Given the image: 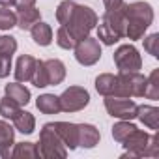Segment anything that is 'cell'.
Masks as SVG:
<instances>
[{
	"label": "cell",
	"instance_id": "1",
	"mask_svg": "<svg viewBox=\"0 0 159 159\" xmlns=\"http://www.w3.org/2000/svg\"><path fill=\"white\" fill-rule=\"evenodd\" d=\"M124 15H125V38L140 39L148 26L153 21V10L148 2H124Z\"/></svg>",
	"mask_w": 159,
	"mask_h": 159
},
{
	"label": "cell",
	"instance_id": "2",
	"mask_svg": "<svg viewBox=\"0 0 159 159\" xmlns=\"http://www.w3.org/2000/svg\"><path fill=\"white\" fill-rule=\"evenodd\" d=\"M125 38V15H124V4L114 10H107L101 17V25L98 26V39L105 45H114Z\"/></svg>",
	"mask_w": 159,
	"mask_h": 159
},
{
	"label": "cell",
	"instance_id": "3",
	"mask_svg": "<svg viewBox=\"0 0 159 159\" xmlns=\"http://www.w3.org/2000/svg\"><path fill=\"white\" fill-rule=\"evenodd\" d=\"M96 25H98V15H96V11L92 8L75 4L69 17H67V21L62 26H66L77 41H81V39L88 38V34L92 32V28Z\"/></svg>",
	"mask_w": 159,
	"mask_h": 159
},
{
	"label": "cell",
	"instance_id": "4",
	"mask_svg": "<svg viewBox=\"0 0 159 159\" xmlns=\"http://www.w3.org/2000/svg\"><path fill=\"white\" fill-rule=\"evenodd\" d=\"M39 155L43 157H66L67 155V148L64 144V140L60 139V135L56 133V129L52 127V124H45L41 133H39V148H38Z\"/></svg>",
	"mask_w": 159,
	"mask_h": 159
},
{
	"label": "cell",
	"instance_id": "5",
	"mask_svg": "<svg viewBox=\"0 0 159 159\" xmlns=\"http://www.w3.org/2000/svg\"><path fill=\"white\" fill-rule=\"evenodd\" d=\"M58 99L64 112H79L90 103V94L83 86H69Z\"/></svg>",
	"mask_w": 159,
	"mask_h": 159
},
{
	"label": "cell",
	"instance_id": "6",
	"mask_svg": "<svg viewBox=\"0 0 159 159\" xmlns=\"http://www.w3.org/2000/svg\"><path fill=\"white\" fill-rule=\"evenodd\" d=\"M105 109L111 116L120 120H133L137 118V103L129 98L120 96H105Z\"/></svg>",
	"mask_w": 159,
	"mask_h": 159
},
{
	"label": "cell",
	"instance_id": "7",
	"mask_svg": "<svg viewBox=\"0 0 159 159\" xmlns=\"http://www.w3.org/2000/svg\"><path fill=\"white\" fill-rule=\"evenodd\" d=\"M114 64L120 69V73H129V71H139L142 67V60L139 51L133 45H120L114 52Z\"/></svg>",
	"mask_w": 159,
	"mask_h": 159
},
{
	"label": "cell",
	"instance_id": "8",
	"mask_svg": "<svg viewBox=\"0 0 159 159\" xmlns=\"http://www.w3.org/2000/svg\"><path fill=\"white\" fill-rule=\"evenodd\" d=\"M120 88H122V98H144L146 90V77L140 75L139 71H129V73H120Z\"/></svg>",
	"mask_w": 159,
	"mask_h": 159
},
{
	"label": "cell",
	"instance_id": "9",
	"mask_svg": "<svg viewBox=\"0 0 159 159\" xmlns=\"http://www.w3.org/2000/svg\"><path fill=\"white\" fill-rule=\"evenodd\" d=\"M75 58L79 64L83 66H94L99 58H101V45L99 39L94 38H84L75 45Z\"/></svg>",
	"mask_w": 159,
	"mask_h": 159
},
{
	"label": "cell",
	"instance_id": "10",
	"mask_svg": "<svg viewBox=\"0 0 159 159\" xmlns=\"http://www.w3.org/2000/svg\"><path fill=\"white\" fill-rule=\"evenodd\" d=\"M150 137L146 131H140V129H133L125 140L122 142L124 148H125V155L129 157H142L146 155V148H148V142H150Z\"/></svg>",
	"mask_w": 159,
	"mask_h": 159
},
{
	"label": "cell",
	"instance_id": "11",
	"mask_svg": "<svg viewBox=\"0 0 159 159\" xmlns=\"http://www.w3.org/2000/svg\"><path fill=\"white\" fill-rule=\"evenodd\" d=\"M96 90L101 96H120L122 98V88H120V79L118 75L103 73L96 79Z\"/></svg>",
	"mask_w": 159,
	"mask_h": 159
},
{
	"label": "cell",
	"instance_id": "12",
	"mask_svg": "<svg viewBox=\"0 0 159 159\" xmlns=\"http://www.w3.org/2000/svg\"><path fill=\"white\" fill-rule=\"evenodd\" d=\"M52 127L56 129V133L60 135V139L64 140L66 148L69 150H75L79 144H77V139H79V125L77 124H69V122H52Z\"/></svg>",
	"mask_w": 159,
	"mask_h": 159
},
{
	"label": "cell",
	"instance_id": "13",
	"mask_svg": "<svg viewBox=\"0 0 159 159\" xmlns=\"http://www.w3.org/2000/svg\"><path fill=\"white\" fill-rule=\"evenodd\" d=\"M36 64H38V60L30 54L19 56L17 66H15V79L19 83H28L34 75V71H36Z\"/></svg>",
	"mask_w": 159,
	"mask_h": 159
},
{
	"label": "cell",
	"instance_id": "14",
	"mask_svg": "<svg viewBox=\"0 0 159 159\" xmlns=\"http://www.w3.org/2000/svg\"><path fill=\"white\" fill-rule=\"evenodd\" d=\"M13 139H15V131L13 127L4 122V120H0V155H2L4 159L11 157V148H13Z\"/></svg>",
	"mask_w": 159,
	"mask_h": 159
},
{
	"label": "cell",
	"instance_id": "15",
	"mask_svg": "<svg viewBox=\"0 0 159 159\" xmlns=\"http://www.w3.org/2000/svg\"><path fill=\"white\" fill-rule=\"evenodd\" d=\"M43 64H45V73H47L49 86H56L66 79V66L60 60L52 58V60H45Z\"/></svg>",
	"mask_w": 159,
	"mask_h": 159
},
{
	"label": "cell",
	"instance_id": "16",
	"mask_svg": "<svg viewBox=\"0 0 159 159\" xmlns=\"http://www.w3.org/2000/svg\"><path fill=\"white\" fill-rule=\"evenodd\" d=\"M99 142V131L98 127L90 125V124H79V139L77 144L83 148H94Z\"/></svg>",
	"mask_w": 159,
	"mask_h": 159
},
{
	"label": "cell",
	"instance_id": "17",
	"mask_svg": "<svg viewBox=\"0 0 159 159\" xmlns=\"http://www.w3.org/2000/svg\"><path fill=\"white\" fill-rule=\"evenodd\" d=\"M39 19H41V13H39V10L36 6L17 10V26L21 30H30Z\"/></svg>",
	"mask_w": 159,
	"mask_h": 159
},
{
	"label": "cell",
	"instance_id": "18",
	"mask_svg": "<svg viewBox=\"0 0 159 159\" xmlns=\"http://www.w3.org/2000/svg\"><path fill=\"white\" fill-rule=\"evenodd\" d=\"M137 118L150 129H157L159 127V109L152 107V105H137Z\"/></svg>",
	"mask_w": 159,
	"mask_h": 159
},
{
	"label": "cell",
	"instance_id": "19",
	"mask_svg": "<svg viewBox=\"0 0 159 159\" xmlns=\"http://www.w3.org/2000/svg\"><path fill=\"white\" fill-rule=\"evenodd\" d=\"M30 32H32V39H34L38 45H41V47L51 45V41H52V28H51L47 23L38 21V23L30 28Z\"/></svg>",
	"mask_w": 159,
	"mask_h": 159
},
{
	"label": "cell",
	"instance_id": "20",
	"mask_svg": "<svg viewBox=\"0 0 159 159\" xmlns=\"http://www.w3.org/2000/svg\"><path fill=\"white\" fill-rule=\"evenodd\" d=\"M6 96L10 99H13L15 103H19L21 107L28 105L30 101V90L19 83H11V84H6Z\"/></svg>",
	"mask_w": 159,
	"mask_h": 159
},
{
	"label": "cell",
	"instance_id": "21",
	"mask_svg": "<svg viewBox=\"0 0 159 159\" xmlns=\"http://www.w3.org/2000/svg\"><path fill=\"white\" fill-rule=\"evenodd\" d=\"M36 107H38L39 112H43V114H56V112L62 111L60 99H58L54 94H43V96H39L38 101H36Z\"/></svg>",
	"mask_w": 159,
	"mask_h": 159
},
{
	"label": "cell",
	"instance_id": "22",
	"mask_svg": "<svg viewBox=\"0 0 159 159\" xmlns=\"http://www.w3.org/2000/svg\"><path fill=\"white\" fill-rule=\"evenodd\" d=\"M13 125H15V129L21 131L23 135H30V133H34V129H36V120H34V116H32L30 112L19 111V112L13 116Z\"/></svg>",
	"mask_w": 159,
	"mask_h": 159
},
{
	"label": "cell",
	"instance_id": "23",
	"mask_svg": "<svg viewBox=\"0 0 159 159\" xmlns=\"http://www.w3.org/2000/svg\"><path fill=\"white\" fill-rule=\"evenodd\" d=\"M11 157H39V152L34 142H19L13 144Z\"/></svg>",
	"mask_w": 159,
	"mask_h": 159
},
{
	"label": "cell",
	"instance_id": "24",
	"mask_svg": "<svg viewBox=\"0 0 159 159\" xmlns=\"http://www.w3.org/2000/svg\"><path fill=\"white\" fill-rule=\"evenodd\" d=\"M144 96H146L148 99H157V98H159V69H153L152 75L146 79Z\"/></svg>",
	"mask_w": 159,
	"mask_h": 159
},
{
	"label": "cell",
	"instance_id": "25",
	"mask_svg": "<svg viewBox=\"0 0 159 159\" xmlns=\"http://www.w3.org/2000/svg\"><path fill=\"white\" fill-rule=\"evenodd\" d=\"M21 111V105L15 103L13 99H10L8 96H4L2 99H0V116L2 118H10L13 120V116Z\"/></svg>",
	"mask_w": 159,
	"mask_h": 159
},
{
	"label": "cell",
	"instance_id": "26",
	"mask_svg": "<svg viewBox=\"0 0 159 159\" xmlns=\"http://www.w3.org/2000/svg\"><path fill=\"white\" fill-rule=\"evenodd\" d=\"M13 26H17V13L8 6H2L0 8V30H10Z\"/></svg>",
	"mask_w": 159,
	"mask_h": 159
},
{
	"label": "cell",
	"instance_id": "27",
	"mask_svg": "<svg viewBox=\"0 0 159 159\" xmlns=\"http://www.w3.org/2000/svg\"><path fill=\"white\" fill-rule=\"evenodd\" d=\"M56 43H58V47L69 51V49H75V45H77L79 41L71 36V32H69L66 26H60L58 32H56Z\"/></svg>",
	"mask_w": 159,
	"mask_h": 159
},
{
	"label": "cell",
	"instance_id": "28",
	"mask_svg": "<svg viewBox=\"0 0 159 159\" xmlns=\"http://www.w3.org/2000/svg\"><path fill=\"white\" fill-rule=\"evenodd\" d=\"M133 129H137V127H135L133 124H129V120H122V122H118V124L112 127V137H114L116 142H124L125 137H127Z\"/></svg>",
	"mask_w": 159,
	"mask_h": 159
},
{
	"label": "cell",
	"instance_id": "29",
	"mask_svg": "<svg viewBox=\"0 0 159 159\" xmlns=\"http://www.w3.org/2000/svg\"><path fill=\"white\" fill-rule=\"evenodd\" d=\"M30 83H32L34 86H38V88L49 86L47 73H45V64H43L41 60H38V64H36V71H34V75H32V79H30Z\"/></svg>",
	"mask_w": 159,
	"mask_h": 159
},
{
	"label": "cell",
	"instance_id": "30",
	"mask_svg": "<svg viewBox=\"0 0 159 159\" xmlns=\"http://www.w3.org/2000/svg\"><path fill=\"white\" fill-rule=\"evenodd\" d=\"M17 51V39L11 36H0V56H13Z\"/></svg>",
	"mask_w": 159,
	"mask_h": 159
},
{
	"label": "cell",
	"instance_id": "31",
	"mask_svg": "<svg viewBox=\"0 0 159 159\" xmlns=\"http://www.w3.org/2000/svg\"><path fill=\"white\" fill-rule=\"evenodd\" d=\"M73 6H75L73 0H64V2H60V6H58V10H56V19H58L60 25H64V23L67 21V17H69Z\"/></svg>",
	"mask_w": 159,
	"mask_h": 159
},
{
	"label": "cell",
	"instance_id": "32",
	"mask_svg": "<svg viewBox=\"0 0 159 159\" xmlns=\"http://www.w3.org/2000/svg\"><path fill=\"white\" fill-rule=\"evenodd\" d=\"M144 51L155 58L159 56V34H152L144 39Z\"/></svg>",
	"mask_w": 159,
	"mask_h": 159
},
{
	"label": "cell",
	"instance_id": "33",
	"mask_svg": "<svg viewBox=\"0 0 159 159\" xmlns=\"http://www.w3.org/2000/svg\"><path fill=\"white\" fill-rule=\"evenodd\" d=\"M34 4H36V0H13V2H11V8L21 10V8H30V6H34Z\"/></svg>",
	"mask_w": 159,
	"mask_h": 159
},
{
	"label": "cell",
	"instance_id": "34",
	"mask_svg": "<svg viewBox=\"0 0 159 159\" xmlns=\"http://www.w3.org/2000/svg\"><path fill=\"white\" fill-rule=\"evenodd\" d=\"M103 4L107 10H114V8H120L124 4V0H103Z\"/></svg>",
	"mask_w": 159,
	"mask_h": 159
},
{
	"label": "cell",
	"instance_id": "35",
	"mask_svg": "<svg viewBox=\"0 0 159 159\" xmlns=\"http://www.w3.org/2000/svg\"><path fill=\"white\" fill-rule=\"evenodd\" d=\"M11 2H13V0H0V6H8V8H11Z\"/></svg>",
	"mask_w": 159,
	"mask_h": 159
}]
</instances>
